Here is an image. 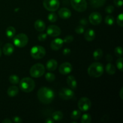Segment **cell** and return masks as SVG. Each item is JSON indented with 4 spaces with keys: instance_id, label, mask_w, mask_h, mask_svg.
<instances>
[{
    "instance_id": "obj_1",
    "label": "cell",
    "mask_w": 123,
    "mask_h": 123,
    "mask_svg": "<svg viewBox=\"0 0 123 123\" xmlns=\"http://www.w3.org/2000/svg\"><path fill=\"white\" fill-rule=\"evenodd\" d=\"M37 97L40 102L43 104H49L54 100L55 98V93L52 89L49 88H40L37 92Z\"/></svg>"
},
{
    "instance_id": "obj_2",
    "label": "cell",
    "mask_w": 123,
    "mask_h": 123,
    "mask_svg": "<svg viewBox=\"0 0 123 123\" xmlns=\"http://www.w3.org/2000/svg\"><path fill=\"white\" fill-rule=\"evenodd\" d=\"M104 67L100 62H95L91 64L88 68V73L92 78H98L103 74Z\"/></svg>"
},
{
    "instance_id": "obj_3",
    "label": "cell",
    "mask_w": 123,
    "mask_h": 123,
    "mask_svg": "<svg viewBox=\"0 0 123 123\" xmlns=\"http://www.w3.org/2000/svg\"><path fill=\"white\" fill-rule=\"evenodd\" d=\"M20 90L25 92H30L34 89L36 84L34 80L30 78H24L19 81Z\"/></svg>"
},
{
    "instance_id": "obj_4",
    "label": "cell",
    "mask_w": 123,
    "mask_h": 123,
    "mask_svg": "<svg viewBox=\"0 0 123 123\" xmlns=\"http://www.w3.org/2000/svg\"><path fill=\"white\" fill-rule=\"evenodd\" d=\"M45 73V67L42 64L37 63L31 67L30 70V75L34 78L42 76Z\"/></svg>"
},
{
    "instance_id": "obj_5",
    "label": "cell",
    "mask_w": 123,
    "mask_h": 123,
    "mask_svg": "<svg viewBox=\"0 0 123 123\" xmlns=\"http://www.w3.org/2000/svg\"><path fill=\"white\" fill-rule=\"evenodd\" d=\"M28 42V37L24 33L18 34L13 37V43L18 48H24Z\"/></svg>"
},
{
    "instance_id": "obj_6",
    "label": "cell",
    "mask_w": 123,
    "mask_h": 123,
    "mask_svg": "<svg viewBox=\"0 0 123 123\" xmlns=\"http://www.w3.org/2000/svg\"><path fill=\"white\" fill-rule=\"evenodd\" d=\"M31 56L36 60L43 58L46 55V50L43 46H34L31 49Z\"/></svg>"
},
{
    "instance_id": "obj_7",
    "label": "cell",
    "mask_w": 123,
    "mask_h": 123,
    "mask_svg": "<svg viewBox=\"0 0 123 123\" xmlns=\"http://www.w3.org/2000/svg\"><path fill=\"white\" fill-rule=\"evenodd\" d=\"M70 2L73 9L77 12H85L87 8V2L86 0H71Z\"/></svg>"
},
{
    "instance_id": "obj_8",
    "label": "cell",
    "mask_w": 123,
    "mask_h": 123,
    "mask_svg": "<svg viewBox=\"0 0 123 123\" xmlns=\"http://www.w3.org/2000/svg\"><path fill=\"white\" fill-rule=\"evenodd\" d=\"M43 6L49 12H55L60 7L59 0H44Z\"/></svg>"
},
{
    "instance_id": "obj_9",
    "label": "cell",
    "mask_w": 123,
    "mask_h": 123,
    "mask_svg": "<svg viewBox=\"0 0 123 123\" xmlns=\"http://www.w3.org/2000/svg\"><path fill=\"white\" fill-rule=\"evenodd\" d=\"M78 106L79 110L82 112H86L91 108V100L87 97H82L78 102Z\"/></svg>"
},
{
    "instance_id": "obj_10",
    "label": "cell",
    "mask_w": 123,
    "mask_h": 123,
    "mask_svg": "<svg viewBox=\"0 0 123 123\" xmlns=\"http://www.w3.org/2000/svg\"><path fill=\"white\" fill-rule=\"evenodd\" d=\"M59 96L62 99L68 100L72 99L73 97L74 92L72 89L63 88L60 90V92H59Z\"/></svg>"
},
{
    "instance_id": "obj_11",
    "label": "cell",
    "mask_w": 123,
    "mask_h": 123,
    "mask_svg": "<svg viewBox=\"0 0 123 123\" xmlns=\"http://www.w3.org/2000/svg\"><path fill=\"white\" fill-rule=\"evenodd\" d=\"M61 30L58 26L55 25H49L47 28V34L52 37H58L61 34Z\"/></svg>"
},
{
    "instance_id": "obj_12",
    "label": "cell",
    "mask_w": 123,
    "mask_h": 123,
    "mask_svg": "<svg viewBox=\"0 0 123 123\" xmlns=\"http://www.w3.org/2000/svg\"><path fill=\"white\" fill-rule=\"evenodd\" d=\"M89 20L91 24L94 25H99L102 21V16L98 12H93L89 16Z\"/></svg>"
},
{
    "instance_id": "obj_13",
    "label": "cell",
    "mask_w": 123,
    "mask_h": 123,
    "mask_svg": "<svg viewBox=\"0 0 123 123\" xmlns=\"http://www.w3.org/2000/svg\"><path fill=\"white\" fill-rule=\"evenodd\" d=\"M73 70V67L70 62H64L61 64L59 67V72L61 74L67 75L70 74Z\"/></svg>"
},
{
    "instance_id": "obj_14",
    "label": "cell",
    "mask_w": 123,
    "mask_h": 123,
    "mask_svg": "<svg viewBox=\"0 0 123 123\" xmlns=\"http://www.w3.org/2000/svg\"><path fill=\"white\" fill-rule=\"evenodd\" d=\"M63 44V40L60 38H56L52 41L50 43V48L54 50H58L62 48Z\"/></svg>"
},
{
    "instance_id": "obj_15",
    "label": "cell",
    "mask_w": 123,
    "mask_h": 123,
    "mask_svg": "<svg viewBox=\"0 0 123 123\" xmlns=\"http://www.w3.org/2000/svg\"><path fill=\"white\" fill-rule=\"evenodd\" d=\"M58 15L61 18L63 19H67L70 18L72 16V12L68 8H61L58 12Z\"/></svg>"
},
{
    "instance_id": "obj_16",
    "label": "cell",
    "mask_w": 123,
    "mask_h": 123,
    "mask_svg": "<svg viewBox=\"0 0 123 123\" xmlns=\"http://www.w3.org/2000/svg\"><path fill=\"white\" fill-rule=\"evenodd\" d=\"M58 62L54 59H50L47 61L46 64V67L48 70L50 71V72H54L57 68Z\"/></svg>"
},
{
    "instance_id": "obj_17",
    "label": "cell",
    "mask_w": 123,
    "mask_h": 123,
    "mask_svg": "<svg viewBox=\"0 0 123 123\" xmlns=\"http://www.w3.org/2000/svg\"><path fill=\"white\" fill-rule=\"evenodd\" d=\"M96 37L95 31L92 29H88L84 33V38L88 42H92Z\"/></svg>"
},
{
    "instance_id": "obj_18",
    "label": "cell",
    "mask_w": 123,
    "mask_h": 123,
    "mask_svg": "<svg viewBox=\"0 0 123 123\" xmlns=\"http://www.w3.org/2000/svg\"><path fill=\"white\" fill-rule=\"evenodd\" d=\"M67 83L68 84V86L72 90H76L78 86V83H77L76 78L73 76L69 75L67 78Z\"/></svg>"
},
{
    "instance_id": "obj_19",
    "label": "cell",
    "mask_w": 123,
    "mask_h": 123,
    "mask_svg": "<svg viewBox=\"0 0 123 123\" xmlns=\"http://www.w3.org/2000/svg\"><path fill=\"white\" fill-rule=\"evenodd\" d=\"M14 50V46L11 43H6L3 47L2 49V51L4 55H7V56H10L12 55L13 53Z\"/></svg>"
},
{
    "instance_id": "obj_20",
    "label": "cell",
    "mask_w": 123,
    "mask_h": 123,
    "mask_svg": "<svg viewBox=\"0 0 123 123\" xmlns=\"http://www.w3.org/2000/svg\"><path fill=\"white\" fill-rule=\"evenodd\" d=\"M35 29L38 32H43L46 29V24L42 20H37L34 23Z\"/></svg>"
},
{
    "instance_id": "obj_21",
    "label": "cell",
    "mask_w": 123,
    "mask_h": 123,
    "mask_svg": "<svg viewBox=\"0 0 123 123\" xmlns=\"http://www.w3.org/2000/svg\"><path fill=\"white\" fill-rule=\"evenodd\" d=\"M106 0H90V5L93 8H99L102 7L106 3Z\"/></svg>"
},
{
    "instance_id": "obj_22",
    "label": "cell",
    "mask_w": 123,
    "mask_h": 123,
    "mask_svg": "<svg viewBox=\"0 0 123 123\" xmlns=\"http://www.w3.org/2000/svg\"><path fill=\"white\" fill-rule=\"evenodd\" d=\"M7 92L8 96H9L10 97H14L19 92V88L18 86H15V85H12L8 88Z\"/></svg>"
},
{
    "instance_id": "obj_23",
    "label": "cell",
    "mask_w": 123,
    "mask_h": 123,
    "mask_svg": "<svg viewBox=\"0 0 123 123\" xmlns=\"http://www.w3.org/2000/svg\"><path fill=\"white\" fill-rule=\"evenodd\" d=\"M6 36L7 37L10 38H12L14 37L16 34V30L13 26H8L7 29H6Z\"/></svg>"
},
{
    "instance_id": "obj_24",
    "label": "cell",
    "mask_w": 123,
    "mask_h": 123,
    "mask_svg": "<svg viewBox=\"0 0 123 123\" xmlns=\"http://www.w3.org/2000/svg\"><path fill=\"white\" fill-rule=\"evenodd\" d=\"M63 118V114L61 111H55L52 114V118L56 121H59L61 120Z\"/></svg>"
},
{
    "instance_id": "obj_25",
    "label": "cell",
    "mask_w": 123,
    "mask_h": 123,
    "mask_svg": "<svg viewBox=\"0 0 123 123\" xmlns=\"http://www.w3.org/2000/svg\"><path fill=\"white\" fill-rule=\"evenodd\" d=\"M106 71L107 73L111 74V75H112V74H115L116 72V68L111 63H108L106 66Z\"/></svg>"
},
{
    "instance_id": "obj_26",
    "label": "cell",
    "mask_w": 123,
    "mask_h": 123,
    "mask_svg": "<svg viewBox=\"0 0 123 123\" xmlns=\"http://www.w3.org/2000/svg\"><path fill=\"white\" fill-rule=\"evenodd\" d=\"M103 50L101 49H97L93 52V58L96 60H99L103 56Z\"/></svg>"
},
{
    "instance_id": "obj_27",
    "label": "cell",
    "mask_w": 123,
    "mask_h": 123,
    "mask_svg": "<svg viewBox=\"0 0 123 123\" xmlns=\"http://www.w3.org/2000/svg\"><path fill=\"white\" fill-rule=\"evenodd\" d=\"M81 116V112L80 110H74L71 114V119L74 120H79Z\"/></svg>"
},
{
    "instance_id": "obj_28",
    "label": "cell",
    "mask_w": 123,
    "mask_h": 123,
    "mask_svg": "<svg viewBox=\"0 0 123 123\" xmlns=\"http://www.w3.org/2000/svg\"><path fill=\"white\" fill-rule=\"evenodd\" d=\"M9 81L11 84L16 85V84H19V81H20V79H19V77L17 75H16V74H12V75L9 77Z\"/></svg>"
},
{
    "instance_id": "obj_29",
    "label": "cell",
    "mask_w": 123,
    "mask_h": 123,
    "mask_svg": "<svg viewBox=\"0 0 123 123\" xmlns=\"http://www.w3.org/2000/svg\"><path fill=\"white\" fill-rule=\"evenodd\" d=\"M91 122V117L88 114H84L82 116L81 123H90Z\"/></svg>"
},
{
    "instance_id": "obj_30",
    "label": "cell",
    "mask_w": 123,
    "mask_h": 123,
    "mask_svg": "<svg viewBox=\"0 0 123 123\" xmlns=\"http://www.w3.org/2000/svg\"><path fill=\"white\" fill-rule=\"evenodd\" d=\"M48 19L49 20V21H50V22H55L57 20L58 17L57 15L55 13H54V12H52V13H50L48 14Z\"/></svg>"
},
{
    "instance_id": "obj_31",
    "label": "cell",
    "mask_w": 123,
    "mask_h": 123,
    "mask_svg": "<svg viewBox=\"0 0 123 123\" xmlns=\"http://www.w3.org/2000/svg\"><path fill=\"white\" fill-rule=\"evenodd\" d=\"M105 23L108 25H114V22H115V19H114V16L111 15H108L105 18Z\"/></svg>"
},
{
    "instance_id": "obj_32",
    "label": "cell",
    "mask_w": 123,
    "mask_h": 123,
    "mask_svg": "<svg viewBox=\"0 0 123 123\" xmlns=\"http://www.w3.org/2000/svg\"><path fill=\"white\" fill-rule=\"evenodd\" d=\"M45 78L47 81L51 82H53L55 80V76L54 73H50V72H48L45 74Z\"/></svg>"
},
{
    "instance_id": "obj_33",
    "label": "cell",
    "mask_w": 123,
    "mask_h": 123,
    "mask_svg": "<svg viewBox=\"0 0 123 123\" xmlns=\"http://www.w3.org/2000/svg\"><path fill=\"white\" fill-rule=\"evenodd\" d=\"M114 53H115V55L118 57H122L123 48L121 46H117V48H115Z\"/></svg>"
},
{
    "instance_id": "obj_34",
    "label": "cell",
    "mask_w": 123,
    "mask_h": 123,
    "mask_svg": "<svg viewBox=\"0 0 123 123\" xmlns=\"http://www.w3.org/2000/svg\"><path fill=\"white\" fill-rule=\"evenodd\" d=\"M123 60L122 57H118V59L117 60L116 62L117 67L121 72H123Z\"/></svg>"
},
{
    "instance_id": "obj_35",
    "label": "cell",
    "mask_w": 123,
    "mask_h": 123,
    "mask_svg": "<svg viewBox=\"0 0 123 123\" xmlns=\"http://www.w3.org/2000/svg\"><path fill=\"white\" fill-rule=\"evenodd\" d=\"M117 24L120 26V27H123V13H120V14L117 16Z\"/></svg>"
},
{
    "instance_id": "obj_36",
    "label": "cell",
    "mask_w": 123,
    "mask_h": 123,
    "mask_svg": "<svg viewBox=\"0 0 123 123\" xmlns=\"http://www.w3.org/2000/svg\"><path fill=\"white\" fill-rule=\"evenodd\" d=\"M85 31V28L82 25H79L75 28V32L78 34H82Z\"/></svg>"
},
{
    "instance_id": "obj_37",
    "label": "cell",
    "mask_w": 123,
    "mask_h": 123,
    "mask_svg": "<svg viewBox=\"0 0 123 123\" xmlns=\"http://www.w3.org/2000/svg\"><path fill=\"white\" fill-rule=\"evenodd\" d=\"M74 40V37L73 36H67L63 40L64 43H72Z\"/></svg>"
},
{
    "instance_id": "obj_38",
    "label": "cell",
    "mask_w": 123,
    "mask_h": 123,
    "mask_svg": "<svg viewBox=\"0 0 123 123\" xmlns=\"http://www.w3.org/2000/svg\"><path fill=\"white\" fill-rule=\"evenodd\" d=\"M48 37V34L46 33H42L38 35V39L40 42H44L47 39Z\"/></svg>"
},
{
    "instance_id": "obj_39",
    "label": "cell",
    "mask_w": 123,
    "mask_h": 123,
    "mask_svg": "<svg viewBox=\"0 0 123 123\" xmlns=\"http://www.w3.org/2000/svg\"><path fill=\"white\" fill-rule=\"evenodd\" d=\"M105 11L108 14H111L114 11V7L113 6H111V5L107 6L105 9Z\"/></svg>"
},
{
    "instance_id": "obj_40",
    "label": "cell",
    "mask_w": 123,
    "mask_h": 123,
    "mask_svg": "<svg viewBox=\"0 0 123 123\" xmlns=\"http://www.w3.org/2000/svg\"><path fill=\"white\" fill-rule=\"evenodd\" d=\"M115 6L117 7H121L123 4V0H114Z\"/></svg>"
},
{
    "instance_id": "obj_41",
    "label": "cell",
    "mask_w": 123,
    "mask_h": 123,
    "mask_svg": "<svg viewBox=\"0 0 123 123\" xmlns=\"http://www.w3.org/2000/svg\"><path fill=\"white\" fill-rule=\"evenodd\" d=\"M13 121L16 123H20L22 122V120L21 118L18 116L14 117L13 118Z\"/></svg>"
},
{
    "instance_id": "obj_42",
    "label": "cell",
    "mask_w": 123,
    "mask_h": 123,
    "mask_svg": "<svg viewBox=\"0 0 123 123\" xmlns=\"http://www.w3.org/2000/svg\"><path fill=\"white\" fill-rule=\"evenodd\" d=\"M71 52V50L68 48H66L63 50V52H62V54H63L64 55H67Z\"/></svg>"
},
{
    "instance_id": "obj_43",
    "label": "cell",
    "mask_w": 123,
    "mask_h": 123,
    "mask_svg": "<svg viewBox=\"0 0 123 123\" xmlns=\"http://www.w3.org/2000/svg\"><path fill=\"white\" fill-rule=\"evenodd\" d=\"M79 23L81 24L82 26L84 25H86L88 24V21L85 19H82L79 20Z\"/></svg>"
},
{
    "instance_id": "obj_44",
    "label": "cell",
    "mask_w": 123,
    "mask_h": 123,
    "mask_svg": "<svg viewBox=\"0 0 123 123\" xmlns=\"http://www.w3.org/2000/svg\"><path fill=\"white\" fill-rule=\"evenodd\" d=\"M106 60L108 62H111V61H112L113 57L111 55H110V54H108V55H106Z\"/></svg>"
},
{
    "instance_id": "obj_45",
    "label": "cell",
    "mask_w": 123,
    "mask_h": 123,
    "mask_svg": "<svg viewBox=\"0 0 123 123\" xmlns=\"http://www.w3.org/2000/svg\"><path fill=\"white\" fill-rule=\"evenodd\" d=\"M45 123H54V120H53L52 118H47L46 120H45Z\"/></svg>"
},
{
    "instance_id": "obj_46",
    "label": "cell",
    "mask_w": 123,
    "mask_h": 123,
    "mask_svg": "<svg viewBox=\"0 0 123 123\" xmlns=\"http://www.w3.org/2000/svg\"><path fill=\"white\" fill-rule=\"evenodd\" d=\"M2 123H12V121H11L10 119H8V118H6L5 120H4L3 121H2Z\"/></svg>"
},
{
    "instance_id": "obj_47",
    "label": "cell",
    "mask_w": 123,
    "mask_h": 123,
    "mask_svg": "<svg viewBox=\"0 0 123 123\" xmlns=\"http://www.w3.org/2000/svg\"><path fill=\"white\" fill-rule=\"evenodd\" d=\"M123 88H121V90L120 91V96L121 97V100H123Z\"/></svg>"
},
{
    "instance_id": "obj_48",
    "label": "cell",
    "mask_w": 123,
    "mask_h": 123,
    "mask_svg": "<svg viewBox=\"0 0 123 123\" xmlns=\"http://www.w3.org/2000/svg\"><path fill=\"white\" fill-rule=\"evenodd\" d=\"M1 55H2V51H1V49L0 48V57L1 56Z\"/></svg>"
}]
</instances>
